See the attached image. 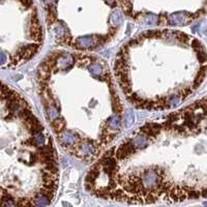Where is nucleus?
<instances>
[{
    "instance_id": "nucleus-1",
    "label": "nucleus",
    "mask_w": 207,
    "mask_h": 207,
    "mask_svg": "<svg viewBox=\"0 0 207 207\" xmlns=\"http://www.w3.org/2000/svg\"><path fill=\"white\" fill-rule=\"evenodd\" d=\"M36 84L46 123L68 155L95 163L114 145L123 127L124 106L105 59L54 50L38 64Z\"/></svg>"
},
{
    "instance_id": "nucleus-2",
    "label": "nucleus",
    "mask_w": 207,
    "mask_h": 207,
    "mask_svg": "<svg viewBox=\"0 0 207 207\" xmlns=\"http://www.w3.org/2000/svg\"><path fill=\"white\" fill-rule=\"evenodd\" d=\"M113 76L121 94L134 108L172 111L206 80L207 48L184 31L148 29L119 48Z\"/></svg>"
},
{
    "instance_id": "nucleus-3",
    "label": "nucleus",
    "mask_w": 207,
    "mask_h": 207,
    "mask_svg": "<svg viewBox=\"0 0 207 207\" xmlns=\"http://www.w3.org/2000/svg\"><path fill=\"white\" fill-rule=\"evenodd\" d=\"M59 177L53 136L28 100L0 80V207H48Z\"/></svg>"
},
{
    "instance_id": "nucleus-4",
    "label": "nucleus",
    "mask_w": 207,
    "mask_h": 207,
    "mask_svg": "<svg viewBox=\"0 0 207 207\" xmlns=\"http://www.w3.org/2000/svg\"><path fill=\"white\" fill-rule=\"evenodd\" d=\"M48 31L63 49L91 53L116 38L124 23L119 1L42 2Z\"/></svg>"
},
{
    "instance_id": "nucleus-5",
    "label": "nucleus",
    "mask_w": 207,
    "mask_h": 207,
    "mask_svg": "<svg viewBox=\"0 0 207 207\" xmlns=\"http://www.w3.org/2000/svg\"><path fill=\"white\" fill-rule=\"evenodd\" d=\"M44 41V24L35 2L0 1V68L25 64L39 53Z\"/></svg>"
},
{
    "instance_id": "nucleus-6",
    "label": "nucleus",
    "mask_w": 207,
    "mask_h": 207,
    "mask_svg": "<svg viewBox=\"0 0 207 207\" xmlns=\"http://www.w3.org/2000/svg\"><path fill=\"white\" fill-rule=\"evenodd\" d=\"M187 141L190 160L182 187V202L207 198V95L175 110Z\"/></svg>"
},
{
    "instance_id": "nucleus-7",
    "label": "nucleus",
    "mask_w": 207,
    "mask_h": 207,
    "mask_svg": "<svg viewBox=\"0 0 207 207\" xmlns=\"http://www.w3.org/2000/svg\"><path fill=\"white\" fill-rule=\"evenodd\" d=\"M124 16L146 25L185 26L207 15V1H119Z\"/></svg>"
}]
</instances>
